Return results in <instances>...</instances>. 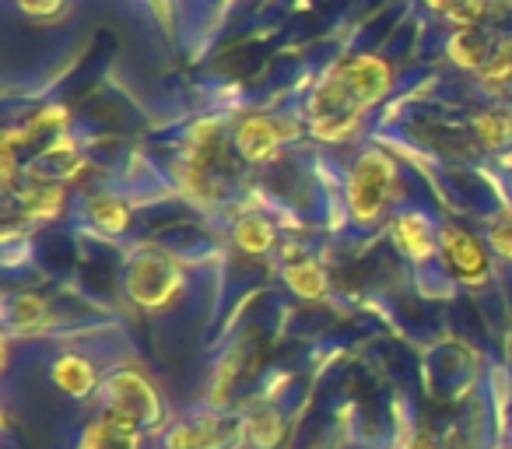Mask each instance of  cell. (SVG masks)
Instances as JSON below:
<instances>
[{
  "label": "cell",
  "instance_id": "9",
  "mask_svg": "<svg viewBox=\"0 0 512 449\" xmlns=\"http://www.w3.org/2000/svg\"><path fill=\"white\" fill-rule=\"evenodd\" d=\"M449 50H453V57L460 60L463 67H488L491 57L498 53V50H491V46L484 43L481 29H460L453 36V43H449Z\"/></svg>",
  "mask_w": 512,
  "mask_h": 449
},
{
  "label": "cell",
  "instance_id": "18",
  "mask_svg": "<svg viewBox=\"0 0 512 449\" xmlns=\"http://www.w3.org/2000/svg\"><path fill=\"white\" fill-rule=\"evenodd\" d=\"M155 4H158V0H155Z\"/></svg>",
  "mask_w": 512,
  "mask_h": 449
},
{
  "label": "cell",
  "instance_id": "2",
  "mask_svg": "<svg viewBox=\"0 0 512 449\" xmlns=\"http://www.w3.org/2000/svg\"><path fill=\"white\" fill-rule=\"evenodd\" d=\"M393 183V162L379 151L358 158L355 176H351V211L358 221H372L379 214V207L390 197Z\"/></svg>",
  "mask_w": 512,
  "mask_h": 449
},
{
  "label": "cell",
  "instance_id": "17",
  "mask_svg": "<svg viewBox=\"0 0 512 449\" xmlns=\"http://www.w3.org/2000/svg\"><path fill=\"white\" fill-rule=\"evenodd\" d=\"M491 243H495V250L502 253V257H512V221H509V225H495V232H491Z\"/></svg>",
  "mask_w": 512,
  "mask_h": 449
},
{
  "label": "cell",
  "instance_id": "6",
  "mask_svg": "<svg viewBox=\"0 0 512 449\" xmlns=\"http://www.w3.org/2000/svg\"><path fill=\"white\" fill-rule=\"evenodd\" d=\"M235 144H239V151L246 158L260 162V158L274 155V148L281 144V127L274 120H267V116H253V120H246L239 127V134H235Z\"/></svg>",
  "mask_w": 512,
  "mask_h": 449
},
{
  "label": "cell",
  "instance_id": "16",
  "mask_svg": "<svg viewBox=\"0 0 512 449\" xmlns=\"http://www.w3.org/2000/svg\"><path fill=\"white\" fill-rule=\"evenodd\" d=\"M288 281H292L295 292L302 295H320L323 292V274L316 264H309V260H302L299 267H288Z\"/></svg>",
  "mask_w": 512,
  "mask_h": 449
},
{
  "label": "cell",
  "instance_id": "1",
  "mask_svg": "<svg viewBox=\"0 0 512 449\" xmlns=\"http://www.w3.org/2000/svg\"><path fill=\"white\" fill-rule=\"evenodd\" d=\"M362 99L348 88V81L337 74V67L327 74L320 88L313 92V102H309V127H313L316 137L323 141H341L355 130L358 116H362Z\"/></svg>",
  "mask_w": 512,
  "mask_h": 449
},
{
  "label": "cell",
  "instance_id": "5",
  "mask_svg": "<svg viewBox=\"0 0 512 449\" xmlns=\"http://www.w3.org/2000/svg\"><path fill=\"white\" fill-rule=\"evenodd\" d=\"M442 250H446V260L453 264V271L460 274L463 281H481L488 274V257H484L481 243H477L470 232L456 229V225H446L442 229Z\"/></svg>",
  "mask_w": 512,
  "mask_h": 449
},
{
  "label": "cell",
  "instance_id": "12",
  "mask_svg": "<svg viewBox=\"0 0 512 449\" xmlns=\"http://www.w3.org/2000/svg\"><path fill=\"white\" fill-rule=\"evenodd\" d=\"M397 239L411 257H428V253H432V239H428V229L421 218H400Z\"/></svg>",
  "mask_w": 512,
  "mask_h": 449
},
{
  "label": "cell",
  "instance_id": "15",
  "mask_svg": "<svg viewBox=\"0 0 512 449\" xmlns=\"http://www.w3.org/2000/svg\"><path fill=\"white\" fill-rule=\"evenodd\" d=\"M235 239H239L242 250L260 253V250H267V246H271L274 236H271V229H267L264 221L246 218V221H239V229H235Z\"/></svg>",
  "mask_w": 512,
  "mask_h": 449
},
{
  "label": "cell",
  "instance_id": "3",
  "mask_svg": "<svg viewBox=\"0 0 512 449\" xmlns=\"http://www.w3.org/2000/svg\"><path fill=\"white\" fill-rule=\"evenodd\" d=\"M109 414L123 421H151L158 418V397L148 386V379L137 376V372H120V376L109 383Z\"/></svg>",
  "mask_w": 512,
  "mask_h": 449
},
{
  "label": "cell",
  "instance_id": "13",
  "mask_svg": "<svg viewBox=\"0 0 512 449\" xmlns=\"http://www.w3.org/2000/svg\"><path fill=\"white\" fill-rule=\"evenodd\" d=\"M88 211H92L95 225H102V229H123L130 221V211L116 197H95L88 204Z\"/></svg>",
  "mask_w": 512,
  "mask_h": 449
},
{
  "label": "cell",
  "instance_id": "14",
  "mask_svg": "<svg viewBox=\"0 0 512 449\" xmlns=\"http://www.w3.org/2000/svg\"><path fill=\"white\" fill-rule=\"evenodd\" d=\"M474 127H477V134H481L484 144H502V141H509V137H512L509 113H498V109H491V113H481L474 120Z\"/></svg>",
  "mask_w": 512,
  "mask_h": 449
},
{
  "label": "cell",
  "instance_id": "7",
  "mask_svg": "<svg viewBox=\"0 0 512 449\" xmlns=\"http://www.w3.org/2000/svg\"><path fill=\"white\" fill-rule=\"evenodd\" d=\"M81 449H137V428L134 421L123 418H102L88 428Z\"/></svg>",
  "mask_w": 512,
  "mask_h": 449
},
{
  "label": "cell",
  "instance_id": "4",
  "mask_svg": "<svg viewBox=\"0 0 512 449\" xmlns=\"http://www.w3.org/2000/svg\"><path fill=\"white\" fill-rule=\"evenodd\" d=\"M337 74L348 81L351 92L362 99V106H372L386 95L390 88V67L376 57H348L337 64Z\"/></svg>",
  "mask_w": 512,
  "mask_h": 449
},
{
  "label": "cell",
  "instance_id": "10",
  "mask_svg": "<svg viewBox=\"0 0 512 449\" xmlns=\"http://www.w3.org/2000/svg\"><path fill=\"white\" fill-rule=\"evenodd\" d=\"M53 379H57L71 397H85V393L92 390V369H88V362H81V358H64V362H57Z\"/></svg>",
  "mask_w": 512,
  "mask_h": 449
},
{
  "label": "cell",
  "instance_id": "8",
  "mask_svg": "<svg viewBox=\"0 0 512 449\" xmlns=\"http://www.w3.org/2000/svg\"><path fill=\"white\" fill-rule=\"evenodd\" d=\"M141 278H144V285H134L137 302H148V306H155V302L169 299V292H172V271L162 264V260H155V264L148 260V264L137 267L134 281H141Z\"/></svg>",
  "mask_w": 512,
  "mask_h": 449
},
{
  "label": "cell",
  "instance_id": "11",
  "mask_svg": "<svg viewBox=\"0 0 512 449\" xmlns=\"http://www.w3.org/2000/svg\"><path fill=\"white\" fill-rule=\"evenodd\" d=\"M425 4L446 15L449 22L463 25V29H474L484 15V0H425Z\"/></svg>",
  "mask_w": 512,
  "mask_h": 449
}]
</instances>
